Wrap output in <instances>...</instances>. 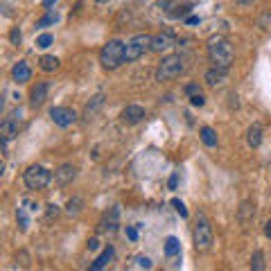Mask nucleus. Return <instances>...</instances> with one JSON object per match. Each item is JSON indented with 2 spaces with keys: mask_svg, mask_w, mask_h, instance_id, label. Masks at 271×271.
Instances as JSON below:
<instances>
[{
  "mask_svg": "<svg viewBox=\"0 0 271 271\" xmlns=\"http://www.w3.org/2000/svg\"><path fill=\"white\" fill-rule=\"evenodd\" d=\"M208 59L215 68H224L228 70L233 59H235V52H233V45L226 41L224 36H212L208 41Z\"/></svg>",
  "mask_w": 271,
  "mask_h": 271,
  "instance_id": "1",
  "label": "nucleus"
},
{
  "mask_svg": "<svg viewBox=\"0 0 271 271\" xmlns=\"http://www.w3.org/2000/svg\"><path fill=\"white\" fill-rule=\"evenodd\" d=\"M124 52H127V43L118 41V39H111L109 43H104V47L100 50L102 68H104V70H118L120 66L127 61Z\"/></svg>",
  "mask_w": 271,
  "mask_h": 271,
  "instance_id": "2",
  "label": "nucleus"
},
{
  "mask_svg": "<svg viewBox=\"0 0 271 271\" xmlns=\"http://www.w3.org/2000/svg\"><path fill=\"white\" fill-rule=\"evenodd\" d=\"M185 72V57L183 54H170V57H163V61L156 68V79L158 82H170V79H177Z\"/></svg>",
  "mask_w": 271,
  "mask_h": 271,
  "instance_id": "3",
  "label": "nucleus"
},
{
  "mask_svg": "<svg viewBox=\"0 0 271 271\" xmlns=\"http://www.w3.org/2000/svg\"><path fill=\"white\" fill-rule=\"evenodd\" d=\"M152 41L154 36L149 34H136L131 36L129 41H127V52H124V57H127V61H138L140 57H145V54L152 50Z\"/></svg>",
  "mask_w": 271,
  "mask_h": 271,
  "instance_id": "4",
  "label": "nucleus"
},
{
  "mask_svg": "<svg viewBox=\"0 0 271 271\" xmlns=\"http://www.w3.org/2000/svg\"><path fill=\"white\" fill-rule=\"evenodd\" d=\"M192 242H195L197 251H208L212 244V226L206 217H199L192 230Z\"/></svg>",
  "mask_w": 271,
  "mask_h": 271,
  "instance_id": "5",
  "label": "nucleus"
},
{
  "mask_svg": "<svg viewBox=\"0 0 271 271\" xmlns=\"http://www.w3.org/2000/svg\"><path fill=\"white\" fill-rule=\"evenodd\" d=\"M23 181H25V185H27V190H43L47 183L52 181V174L43 165H32V167H27Z\"/></svg>",
  "mask_w": 271,
  "mask_h": 271,
  "instance_id": "6",
  "label": "nucleus"
},
{
  "mask_svg": "<svg viewBox=\"0 0 271 271\" xmlns=\"http://www.w3.org/2000/svg\"><path fill=\"white\" fill-rule=\"evenodd\" d=\"M21 115H23V111H21V109H14V111H9L5 115L2 124H0V136H2V140H5V142H9L12 138H16V136H18Z\"/></svg>",
  "mask_w": 271,
  "mask_h": 271,
  "instance_id": "7",
  "label": "nucleus"
},
{
  "mask_svg": "<svg viewBox=\"0 0 271 271\" xmlns=\"http://www.w3.org/2000/svg\"><path fill=\"white\" fill-rule=\"evenodd\" d=\"M50 118L57 127H70L77 122V111L70 106H52L50 109Z\"/></svg>",
  "mask_w": 271,
  "mask_h": 271,
  "instance_id": "8",
  "label": "nucleus"
},
{
  "mask_svg": "<svg viewBox=\"0 0 271 271\" xmlns=\"http://www.w3.org/2000/svg\"><path fill=\"white\" fill-rule=\"evenodd\" d=\"M118 219H120V208H109V210L102 215V219L97 222V233H113L118 228Z\"/></svg>",
  "mask_w": 271,
  "mask_h": 271,
  "instance_id": "9",
  "label": "nucleus"
},
{
  "mask_svg": "<svg viewBox=\"0 0 271 271\" xmlns=\"http://www.w3.org/2000/svg\"><path fill=\"white\" fill-rule=\"evenodd\" d=\"M165 258L170 260V267H181V244H179L177 237H167L165 240Z\"/></svg>",
  "mask_w": 271,
  "mask_h": 271,
  "instance_id": "10",
  "label": "nucleus"
},
{
  "mask_svg": "<svg viewBox=\"0 0 271 271\" xmlns=\"http://www.w3.org/2000/svg\"><path fill=\"white\" fill-rule=\"evenodd\" d=\"M77 177V167L70 165V163H66V165H61L59 170L54 172V183L59 185V188H66L68 183H72Z\"/></svg>",
  "mask_w": 271,
  "mask_h": 271,
  "instance_id": "11",
  "label": "nucleus"
},
{
  "mask_svg": "<svg viewBox=\"0 0 271 271\" xmlns=\"http://www.w3.org/2000/svg\"><path fill=\"white\" fill-rule=\"evenodd\" d=\"M174 45H177V39L172 34H158V36H154V41H152V52H167Z\"/></svg>",
  "mask_w": 271,
  "mask_h": 271,
  "instance_id": "12",
  "label": "nucleus"
},
{
  "mask_svg": "<svg viewBox=\"0 0 271 271\" xmlns=\"http://www.w3.org/2000/svg\"><path fill=\"white\" fill-rule=\"evenodd\" d=\"M255 217V206H253V201H244L240 206V210H237V222H240V226H244L247 228L251 222H253Z\"/></svg>",
  "mask_w": 271,
  "mask_h": 271,
  "instance_id": "13",
  "label": "nucleus"
},
{
  "mask_svg": "<svg viewBox=\"0 0 271 271\" xmlns=\"http://www.w3.org/2000/svg\"><path fill=\"white\" fill-rule=\"evenodd\" d=\"M142 118H145V109L138 104H129L122 111V122H127V124H138Z\"/></svg>",
  "mask_w": 271,
  "mask_h": 271,
  "instance_id": "14",
  "label": "nucleus"
},
{
  "mask_svg": "<svg viewBox=\"0 0 271 271\" xmlns=\"http://www.w3.org/2000/svg\"><path fill=\"white\" fill-rule=\"evenodd\" d=\"M45 100H47V84L39 82L34 89H32V93H30V104L34 106V109H39Z\"/></svg>",
  "mask_w": 271,
  "mask_h": 271,
  "instance_id": "15",
  "label": "nucleus"
},
{
  "mask_svg": "<svg viewBox=\"0 0 271 271\" xmlns=\"http://www.w3.org/2000/svg\"><path fill=\"white\" fill-rule=\"evenodd\" d=\"M12 77H14V82H16V84H25V82H30V77H32L30 66L25 64V61H18V64L14 66Z\"/></svg>",
  "mask_w": 271,
  "mask_h": 271,
  "instance_id": "16",
  "label": "nucleus"
},
{
  "mask_svg": "<svg viewBox=\"0 0 271 271\" xmlns=\"http://www.w3.org/2000/svg\"><path fill=\"white\" fill-rule=\"evenodd\" d=\"M113 255H115V248H113V247H106L104 251H102V253L97 255V260H95L93 265H90V271H100V269H104V267L113 260Z\"/></svg>",
  "mask_w": 271,
  "mask_h": 271,
  "instance_id": "17",
  "label": "nucleus"
},
{
  "mask_svg": "<svg viewBox=\"0 0 271 271\" xmlns=\"http://www.w3.org/2000/svg\"><path fill=\"white\" fill-rule=\"evenodd\" d=\"M226 82V70L224 68H215L212 66V70L206 72V84L208 86H222Z\"/></svg>",
  "mask_w": 271,
  "mask_h": 271,
  "instance_id": "18",
  "label": "nucleus"
},
{
  "mask_svg": "<svg viewBox=\"0 0 271 271\" xmlns=\"http://www.w3.org/2000/svg\"><path fill=\"white\" fill-rule=\"evenodd\" d=\"M39 68H41L43 72H52L59 68V59L52 57V54H43L41 59H39Z\"/></svg>",
  "mask_w": 271,
  "mask_h": 271,
  "instance_id": "19",
  "label": "nucleus"
},
{
  "mask_svg": "<svg viewBox=\"0 0 271 271\" xmlns=\"http://www.w3.org/2000/svg\"><path fill=\"white\" fill-rule=\"evenodd\" d=\"M247 140L251 147H260V142H262V127L260 124H253L247 134Z\"/></svg>",
  "mask_w": 271,
  "mask_h": 271,
  "instance_id": "20",
  "label": "nucleus"
},
{
  "mask_svg": "<svg viewBox=\"0 0 271 271\" xmlns=\"http://www.w3.org/2000/svg\"><path fill=\"white\" fill-rule=\"evenodd\" d=\"M82 208H84V199H82V197H72V199L66 203V212H68L70 217H77V215L82 212Z\"/></svg>",
  "mask_w": 271,
  "mask_h": 271,
  "instance_id": "21",
  "label": "nucleus"
},
{
  "mask_svg": "<svg viewBox=\"0 0 271 271\" xmlns=\"http://www.w3.org/2000/svg\"><path fill=\"white\" fill-rule=\"evenodd\" d=\"M201 140H203L206 147H217V134H215V129L203 127V129H201Z\"/></svg>",
  "mask_w": 271,
  "mask_h": 271,
  "instance_id": "22",
  "label": "nucleus"
},
{
  "mask_svg": "<svg viewBox=\"0 0 271 271\" xmlns=\"http://www.w3.org/2000/svg\"><path fill=\"white\" fill-rule=\"evenodd\" d=\"M59 21V14H57V9H47L45 16H41L39 21H36V27H47V25H54Z\"/></svg>",
  "mask_w": 271,
  "mask_h": 271,
  "instance_id": "23",
  "label": "nucleus"
},
{
  "mask_svg": "<svg viewBox=\"0 0 271 271\" xmlns=\"http://www.w3.org/2000/svg\"><path fill=\"white\" fill-rule=\"evenodd\" d=\"M16 222H18V228H21V233H25V230L30 228V217H27V210H25V206H21L16 210Z\"/></svg>",
  "mask_w": 271,
  "mask_h": 271,
  "instance_id": "24",
  "label": "nucleus"
},
{
  "mask_svg": "<svg viewBox=\"0 0 271 271\" xmlns=\"http://www.w3.org/2000/svg\"><path fill=\"white\" fill-rule=\"evenodd\" d=\"M251 269L253 271H262L265 269V253H262V251H255L253 255H251Z\"/></svg>",
  "mask_w": 271,
  "mask_h": 271,
  "instance_id": "25",
  "label": "nucleus"
},
{
  "mask_svg": "<svg viewBox=\"0 0 271 271\" xmlns=\"http://www.w3.org/2000/svg\"><path fill=\"white\" fill-rule=\"evenodd\" d=\"M102 104H104V95H95V97H93V102H90V104L86 106V111H84V115H86V118H90V115H93V113L97 111V109H100Z\"/></svg>",
  "mask_w": 271,
  "mask_h": 271,
  "instance_id": "26",
  "label": "nucleus"
},
{
  "mask_svg": "<svg viewBox=\"0 0 271 271\" xmlns=\"http://www.w3.org/2000/svg\"><path fill=\"white\" fill-rule=\"evenodd\" d=\"M52 41H54V36L45 32V34H41L39 39H36V47H39V50H45V47L52 45Z\"/></svg>",
  "mask_w": 271,
  "mask_h": 271,
  "instance_id": "27",
  "label": "nucleus"
},
{
  "mask_svg": "<svg viewBox=\"0 0 271 271\" xmlns=\"http://www.w3.org/2000/svg\"><path fill=\"white\" fill-rule=\"evenodd\" d=\"M57 217H59V206H54V203H50V206L45 208V224L54 222Z\"/></svg>",
  "mask_w": 271,
  "mask_h": 271,
  "instance_id": "28",
  "label": "nucleus"
},
{
  "mask_svg": "<svg viewBox=\"0 0 271 271\" xmlns=\"http://www.w3.org/2000/svg\"><path fill=\"white\" fill-rule=\"evenodd\" d=\"M134 262H136V267H138V269H152V260H149L147 255H138Z\"/></svg>",
  "mask_w": 271,
  "mask_h": 271,
  "instance_id": "29",
  "label": "nucleus"
},
{
  "mask_svg": "<svg viewBox=\"0 0 271 271\" xmlns=\"http://www.w3.org/2000/svg\"><path fill=\"white\" fill-rule=\"evenodd\" d=\"M172 206H174V210H177L181 217H188V208H185V203H183L181 199H172Z\"/></svg>",
  "mask_w": 271,
  "mask_h": 271,
  "instance_id": "30",
  "label": "nucleus"
},
{
  "mask_svg": "<svg viewBox=\"0 0 271 271\" xmlns=\"http://www.w3.org/2000/svg\"><path fill=\"white\" fill-rule=\"evenodd\" d=\"M21 39H23L21 30H18V27H12V32H9V41H12L14 45H18V43H21Z\"/></svg>",
  "mask_w": 271,
  "mask_h": 271,
  "instance_id": "31",
  "label": "nucleus"
},
{
  "mask_svg": "<svg viewBox=\"0 0 271 271\" xmlns=\"http://www.w3.org/2000/svg\"><path fill=\"white\" fill-rule=\"evenodd\" d=\"M190 104H192V106H203V104H206V97H203L201 93H197V95L190 97Z\"/></svg>",
  "mask_w": 271,
  "mask_h": 271,
  "instance_id": "32",
  "label": "nucleus"
},
{
  "mask_svg": "<svg viewBox=\"0 0 271 271\" xmlns=\"http://www.w3.org/2000/svg\"><path fill=\"white\" fill-rule=\"evenodd\" d=\"M185 93L192 97V95H197V93H201V89H199V84H188L185 86Z\"/></svg>",
  "mask_w": 271,
  "mask_h": 271,
  "instance_id": "33",
  "label": "nucleus"
},
{
  "mask_svg": "<svg viewBox=\"0 0 271 271\" xmlns=\"http://www.w3.org/2000/svg\"><path fill=\"white\" fill-rule=\"evenodd\" d=\"M179 177H181V172H174V174L170 177V183H167V185H170V190H177V185H179Z\"/></svg>",
  "mask_w": 271,
  "mask_h": 271,
  "instance_id": "34",
  "label": "nucleus"
},
{
  "mask_svg": "<svg viewBox=\"0 0 271 271\" xmlns=\"http://www.w3.org/2000/svg\"><path fill=\"white\" fill-rule=\"evenodd\" d=\"M127 237H129L131 242L138 240V230H136V226H127Z\"/></svg>",
  "mask_w": 271,
  "mask_h": 271,
  "instance_id": "35",
  "label": "nucleus"
},
{
  "mask_svg": "<svg viewBox=\"0 0 271 271\" xmlns=\"http://www.w3.org/2000/svg\"><path fill=\"white\" fill-rule=\"evenodd\" d=\"M86 247H89V251H97V248H100V242L95 240V237H90V240H89V244H86Z\"/></svg>",
  "mask_w": 271,
  "mask_h": 271,
  "instance_id": "36",
  "label": "nucleus"
},
{
  "mask_svg": "<svg viewBox=\"0 0 271 271\" xmlns=\"http://www.w3.org/2000/svg\"><path fill=\"white\" fill-rule=\"evenodd\" d=\"M185 23H188V25H197V23H199V16H190Z\"/></svg>",
  "mask_w": 271,
  "mask_h": 271,
  "instance_id": "37",
  "label": "nucleus"
},
{
  "mask_svg": "<svg viewBox=\"0 0 271 271\" xmlns=\"http://www.w3.org/2000/svg\"><path fill=\"white\" fill-rule=\"evenodd\" d=\"M265 235H267V237H271V219L265 224Z\"/></svg>",
  "mask_w": 271,
  "mask_h": 271,
  "instance_id": "38",
  "label": "nucleus"
},
{
  "mask_svg": "<svg viewBox=\"0 0 271 271\" xmlns=\"http://www.w3.org/2000/svg\"><path fill=\"white\" fill-rule=\"evenodd\" d=\"M235 2H237V5H253L255 0H235Z\"/></svg>",
  "mask_w": 271,
  "mask_h": 271,
  "instance_id": "39",
  "label": "nucleus"
},
{
  "mask_svg": "<svg viewBox=\"0 0 271 271\" xmlns=\"http://www.w3.org/2000/svg\"><path fill=\"white\" fill-rule=\"evenodd\" d=\"M57 0H43V7H52Z\"/></svg>",
  "mask_w": 271,
  "mask_h": 271,
  "instance_id": "40",
  "label": "nucleus"
},
{
  "mask_svg": "<svg viewBox=\"0 0 271 271\" xmlns=\"http://www.w3.org/2000/svg\"><path fill=\"white\" fill-rule=\"evenodd\" d=\"M95 2H100V5H104V2H109V0H95Z\"/></svg>",
  "mask_w": 271,
  "mask_h": 271,
  "instance_id": "41",
  "label": "nucleus"
}]
</instances>
